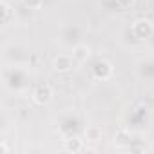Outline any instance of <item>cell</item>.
<instances>
[{
	"label": "cell",
	"instance_id": "obj_1",
	"mask_svg": "<svg viewBox=\"0 0 154 154\" xmlns=\"http://www.w3.org/2000/svg\"><path fill=\"white\" fill-rule=\"evenodd\" d=\"M49 96H51V89H49L47 85L38 87V89H36V93H35V98H36V102H38V103L47 102V100H49Z\"/></svg>",
	"mask_w": 154,
	"mask_h": 154
},
{
	"label": "cell",
	"instance_id": "obj_2",
	"mask_svg": "<svg viewBox=\"0 0 154 154\" xmlns=\"http://www.w3.org/2000/svg\"><path fill=\"white\" fill-rule=\"evenodd\" d=\"M136 33H138V36H141V38L149 36V35H150V24H149V22H138V24H136Z\"/></svg>",
	"mask_w": 154,
	"mask_h": 154
},
{
	"label": "cell",
	"instance_id": "obj_3",
	"mask_svg": "<svg viewBox=\"0 0 154 154\" xmlns=\"http://www.w3.org/2000/svg\"><path fill=\"white\" fill-rule=\"evenodd\" d=\"M94 72H96V76H105L111 72V67H109V63H105V62H102V63H96V67H94Z\"/></svg>",
	"mask_w": 154,
	"mask_h": 154
},
{
	"label": "cell",
	"instance_id": "obj_4",
	"mask_svg": "<svg viewBox=\"0 0 154 154\" xmlns=\"http://www.w3.org/2000/svg\"><path fill=\"white\" fill-rule=\"evenodd\" d=\"M74 56L76 58H78V60H85L87 56H89V49L87 47H76V51H74Z\"/></svg>",
	"mask_w": 154,
	"mask_h": 154
},
{
	"label": "cell",
	"instance_id": "obj_5",
	"mask_svg": "<svg viewBox=\"0 0 154 154\" xmlns=\"http://www.w3.org/2000/svg\"><path fill=\"white\" fill-rule=\"evenodd\" d=\"M54 65H56V69H69V67H71V62H69L67 58H58V60L54 62Z\"/></svg>",
	"mask_w": 154,
	"mask_h": 154
},
{
	"label": "cell",
	"instance_id": "obj_6",
	"mask_svg": "<svg viewBox=\"0 0 154 154\" xmlns=\"http://www.w3.org/2000/svg\"><path fill=\"white\" fill-rule=\"evenodd\" d=\"M2 17H4V22L8 24V20H9V8L6 4H2Z\"/></svg>",
	"mask_w": 154,
	"mask_h": 154
},
{
	"label": "cell",
	"instance_id": "obj_7",
	"mask_svg": "<svg viewBox=\"0 0 154 154\" xmlns=\"http://www.w3.org/2000/svg\"><path fill=\"white\" fill-rule=\"evenodd\" d=\"M40 2H42V0H26V4H27V6H31V8H38V6H40Z\"/></svg>",
	"mask_w": 154,
	"mask_h": 154
},
{
	"label": "cell",
	"instance_id": "obj_8",
	"mask_svg": "<svg viewBox=\"0 0 154 154\" xmlns=\"http://www.w3.org/2000/svg\"><path fill=\"white\" fill-rule=\"evenodd\" d=\"M118 4H120L122 8H129V6L132 4V0H118Z\"/></svg>",
	"mask_w": 154,
	"mask_h": 154
},
{
	"label": "cell",
	"instance_id": "obj_9",
	"mask_svg": "<svg viewBox=\"0 0 154 154\" xmlns=\"http://www.w3.org/2000/svg\"><path fill=\"white\" fill-rule=\"evenodd\" d=\"M89 134H91V136H94V138H96V136H98V131H89Z\"/></svg>",
	"mask_w": 154,
	"mask_h": 154
}]
</instances>
